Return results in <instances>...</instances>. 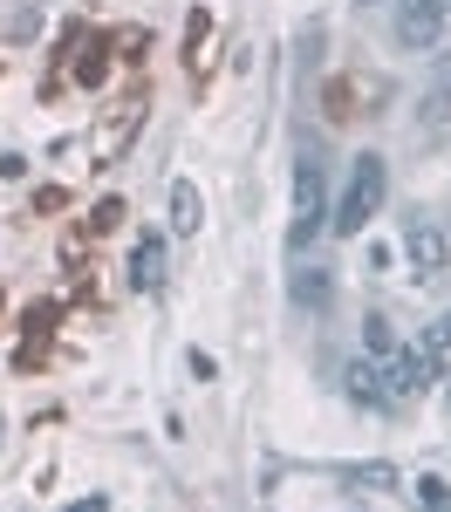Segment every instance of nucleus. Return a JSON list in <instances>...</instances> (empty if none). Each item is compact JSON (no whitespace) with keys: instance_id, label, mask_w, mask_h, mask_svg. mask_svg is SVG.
Returning a JSON list of instances; mask_svg holds the SVG:
<instances>
[{"instance_id":"nucleus-1","label":"nucleus","mask_w":451,"mask_h":512,"mask_svg":"<svg viewBox=\"0 0 451 512\" xmlns=\"http://www.w3.org/2000/svg\"><path fill=\"white\" fill-rule=\"evenodd\" d=\"M383 192H390V164L376 158V151H363V158L349 164V185H342V198L328 205V233H342V239H356L383 212Z\"/></svg>"},{"instance_id":"nucleus-2","label":"nucleus","mask_w":451,"mask_h":512,"mask_svg":"<svg viewBox=\"0 0 451 512\" xmlns=\"http://www.w3.org/2000/svg\"><path fill=\"white\" fill-rule=\"evenodd\" d=\"M328 226V192H322V164L301 158V171H294V233H287V253L301 260L308 253V239Z\"/></svg>"},{"instance_id":"nucleus-3","label":"nucleus","mask_w":451,"mask_h":512,"mask_svg":"<svg viewBox=\"0 0 451 512\" xmlns=\"http://www.w3.org/2000/svg\"><path fill=\"white\" fill-rule=\"evenodd\" d=\"M438 362L445 355H424V349H404V355H383L376 383H383V403H404V396H424L438 383Z\"/></svg>"},{"instance_id":"nucleus-4","label":"nucleus","mask_w":451,"mask_h":512,"mask_svg":"<svg viewBox=\"0 0 451 512\" xmlns=\"http://www.w3.org/2000/svg\"><path fill=\"white\" fill-rule=\"evenodd\" d=\"M451 21V0H397V48H438Z\"/></svg>"},{"instance_id":"nucleus-5","label":"nucleus","mask_w":451,"mask_h":512,"mask_svg":"<svg viewBox=\"0 0 451 512\" xmlns=\"http://www.w3.org/2000/svg\"><path fill=\"white\" fill-rule=\"evenodd\" d=\"M445 137H451V55L438 62V82L417 96V144H424V151H438Z\"/></svg>"},{"instance_id":"nucleus-6","label":"nucleus","mask_w":451,"mask_h":512,"mask_svg":"<svg viewBox=\"0 0 451 512\" xmlns=\"http://www.w3.org/2000/svg\"><path fill=\"white\" fill-rule=\"evenodd\" d=\"M404 260H410V274H417V280H445V267H451V239H445V226L417 219V226L404 233Z\"/></svg>"},{"instance_id":"nucleus-7","label":"nucleus","mask_w":451,"mask_h":512,"mask_svg":"<svg viewBox=\"0 0 451 512\" xmlns=\"http://www.w3.org/2000/svg\"><path fill=\"white\" fill-rule=\"evenodd\" d=\"M130 287L137 294H158L164 287V233H144L130 246Z\"/></svg>"},{"instance_id":"nucleus-8","label":"nucleus","mask_w":451,"mask_h":512,"mask_svg":"<svg viewBox=\"0 0 451 512\" xmlns=\"http://www.w3.org/2000/svg\"><path fill=\"white\" fill-rule=\"evenodd\" d=\"M205 226V198H199V185H192V178H178V185H171V233H199Z\"/></svg>"},{"instance_id":"nucleus-9","label":"nucleus","mask_w":451,"mask_h":512,"mask_svg":"<svg viewBox=\"0 0 451 512\" xmlns=\"http://www.w3.org/2000/svg\"><path fill=\"white\" fill-rule=\"evenodd\" d=\"M342 485H356V492H397V465H383V458H376V465H342Z\"/></svg>"},{"instance_id":"nucleus-10","label":"nucleus","mask_w":451,"mask_h":512,"mask_svg":"<svg viewBox=\"0 0 451 512\" xmlns=\"http://www.w3.org/2000/svg\"><path fill=\"white\" fill-rule=\"evenodd\" d=\"M410 512H451V478H417L410 485Z\"/></svg>"},{"instance_id":"nucleus-11","label":"nucleus","mask_w":451,"mask_h":512,"mask_svg":"<svg viewBox=\"0 0 451 512\" xmlns=\"http://www.w3.org/2000/svg\"><path fill=\"white\" fill-rule=\"evenodd\" d=\"M349 403L376 410L383 403V383H376V362H349Z\"/></svg>"},{"instance_id":"nucleus-12","label":"nucleus","mask_w":451,"mask_h":512,"mask_svg":"<svg viewBox=\"0 0 451 512\" xmlns=\"http://www.w3.org/2000/svg\"><path fill=\"white\" fill-rule=\"evenodd\" d=\"M294 301H301V308H328V274H322V267L294 274Z\"/></svg>"},{"instance_id":"nucleus-13","label":"nucleus","mask_w":451,"mask_h":512,"mask_svg":"<svg viewBox=\"0 0 451 512\" xmlns=\"http://www.w3.org/2000/svg\"><path fill=\"white\" fill-rule=\"evenodd\" d=\"M363 349L369 355H397V328H390V315H369L363 321Z\"/></svg>"},{"instance_id":"nucleus-14","label":"nucleus","mask_w":451,"mask_h":512,"mask_svg":"<svg viewBox=\"0 0 451 512\" xmlns=\"http://www.w3.org/2000/svg\"><path fill=\"white\" fill-rule=\"evenodd\" d=\"M417 349H424V355H451V308H445L438 321H431L424 335H417Z\"/></svg>"},{"instance_id":"nucleus-15","label":"nucleus","mask_w":451,"mask_h":512,"mask_svg":"<svg viewBox=\"0 0 451 512\" xmlns=\"http://www.w3.org/2000/svg\"><path fill=\"white\" fill-rule=\"evenodd\" d=\"M117 219H123V205H117V198H103V205H96V219H89V226H96V233H103V226H117Z\"/></svg>"},{"instance_id":"nucleus-16","label":"nucleus","mask_w":451,"mask_h":512,"mask_svg":"<svg viewBox=\"0 0 451 512\" xmlns=\"http://www.w3.org/2000/svg\"><path fill=\"white\" fill-rule=\"evenodd\" d=\"M69 512H110V506H103V499H82V506H69Z\"/></svg>"},{"instance_id":"nucleus-17","label":"nucleus","mask_w":451,"mask_h":512,"mask_svg":"<svg viewBox=\"0 0 451 512\" xmlns=\"http://www.w3.org/2000/svg\"><path fill=\"white\" fill-rule=\"evenodd\" d=\"M445 403H451V383H445Z\"/></svg>"},{"instance_id":"nucleus-18","label":"nucleus","mask_w":451,"mask_h":512,"mask_svg":"<svg viewBox=\"0 0 451 512\" xmlns=\"http://www.w3.org/2000/svg\"><path fill=\"white\" fill-rule=\"evenodd\" d=\"M363 7H376V0H363Z\"/></svg>"}]
</instances>
